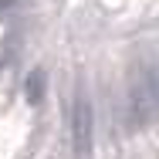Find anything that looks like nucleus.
Returning a JSON list of instances; mask_svg holds the SVG:
<instances>
[{
  "label": "nucleus",
  "mask_w": 159,
  "mask_h": 159,
  "mask_svg": "<svg viewBox=\"0 0 159 159\" xmlns=\"http://www.w3.org/2000/svg\"><path fill=\"white\" fill-rule=\"evenodd\" d=\"M129 108L142 125L159 122V61L139 64V71L129 78Z\"/></svg>",
  "instance_id": "nucleus-1"
},
{
  "label": "nucleus",
  "mask_w": 159,
  "mask_h": 159,
  "mask_svg": "<svg viewBox=\"0 0 159 159\" xmlns=\"http://www.w3.org/2000/svg\"><path fill=\"white\" fill-rule=\"evenodd\" d=\"M71 149H75V156L85 159L88 152H92V132H95V119H92V102H88V95H75V102H71Z\"/></svg>",
  "instance_id": "nucleus-2"
},
{
  "label": "nucleus",
  "mask_w": 159,
  "mask_h": 159,
  "mask_svg": "<svg viewBox=\"0 0 159 159\" xmlns=\"http://www.w3.org/2000/svg\"><path fill=\"white\" fill-rule=\"evenodd\" d=\"M41 88H44V75H41V71H34L31 81H27V98L37 102V98H41Z\"/></svg>",
  "instance_id": "nucleus-3"
}]
</instances>
